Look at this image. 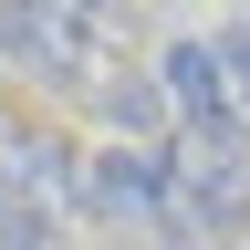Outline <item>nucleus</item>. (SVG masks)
Listing matches in <instances>:
<instances>
[{
	"instance_id": "f257e3e1",
	"label": "nucleus",
	"mask_w": 250,
	"mask_h": 250,
	"mask_svg": "<svg viewBox=\"0 0 250 250\" xmlns=\"http://www.w3.org/2000/svg\"><path fill=\"white\" fill-rule=\"evenodd\" d=\"M73 198L94 219H156V208H167V167L136 156V146H104V156H83V188H73Z\"/></svg>"
},
{
	"instance_id": "f03ea898",
	"label": "nucleus",
	"mask_w": 250,
	"mask_h": 250,
	"mask_svg": "<svg viewBox=\"0 0 250 250\" xmlns=\"http://www.w3.org/2000/svg\"><path fill=\"white\" fill-rule=\"evenodd\" d=\"M167 94H177V115L198 125L208 146H229L240 94H229V73H219V52H208V42H177V52H167Z\"/></svg>"
},
{
	"instance_id": "7ed1b4c3",
	"label": "nucleus",
	"mask_w": 250,
	"mask_h": 250,
	"mask_svg": "<svg viewBox=\"0 0 250 250\" xmlns=\"http://www.w3.org/2000/svg\"><path fill=\"white\" fill-rule=\"evenodd\" d=\"M167 198L198 208V219H240V208H250V167H240V146H208V136H198V146L167 167Z\"/></svg>"
},
{
	"instance_id": "20e7f679",
	"label": "nucleus",
	"mask_w": 250,
	"mask_h": 250,
	"mask_svg": "<svg viewBox=\"0 0 250 250\" xmlns=\"http://www.w3.org/2000/svg\"><path fill=\"white\" fill-rule=\"evenodd\" d=\"M0 250H62V229H52L31 198H0Z\"/></svg>"
},
{
	"instance_id": "39448f33",
	"label": "nucleus",
	"mask_w": 250,
	"mask_h": 250,
	"mask_svg": "<svg viewBox=\"0 0 250 250\" xmlns=\"http://www.w3.org/2000/svg\"><path fill=\"white\" fill-rule=\"evenodd\" d=\"M104 115L125 125V136H136V125H156V83H136V73H125V83L104 94Z\"/></svg>"
},
{
	"instance_id": "423d86ee",
	"label": "nucleus",
	"mask_w": 250,
	"mask_h": 250,
	"mask_svg": "<svg viewBox=\"0 0 250 250\" xmlns=\"http://www.w3.org/2000/svg\"><path fill=\"white\" fill-rule=\"evenodd\" d=\"M219 73H229V94L250 104V31H229V42H219Z\"/></svg>"
},
{
	"instance_id": "0eeeda50",
	"label": "nucleus",
	"mask_w": 250,
	"mask_h": 250,
	"mask_svg": "<svg viewBox=\"0 0 250 250\" xmlns=\"http://www.w3.org/2000/svg\"><path fill=\"white\" fill-rule=\"evenodd\" d=\"M52 11L73 21V31H104V21H115V0H52Z\"/></svg>"
}]
</instances>
